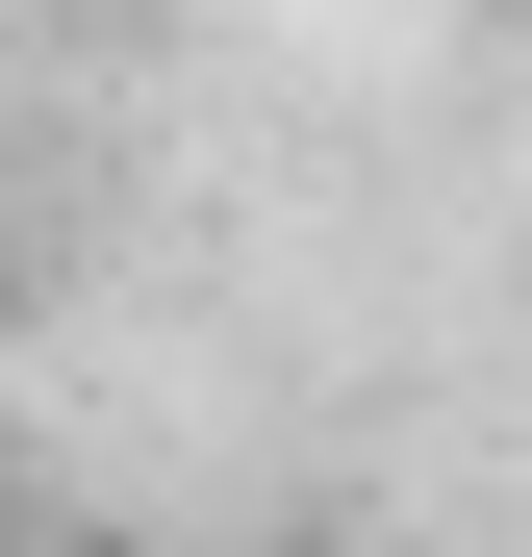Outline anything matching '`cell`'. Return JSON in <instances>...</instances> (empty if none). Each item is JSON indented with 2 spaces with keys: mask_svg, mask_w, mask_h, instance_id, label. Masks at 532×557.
Instances as JSON below:
<instances>
[{
  "mask_svg": "<svg viewBox=\"0 0 532 557\" xmlns=\"http://www.w3.org/2000/svg\"><path fill=\"white\" fill-rule=\"evenodd\" d=\"M26 557H152V532H26Z\"/></svg>",
  "mask_w": 532,
  "mask_h": 557,
  "instance_id": "obj_1",
  "label": "cell"
},
{
  "mask_svg": "<svg viewBox=\"0 0 532 557\" xmlns=\"http://www.w3.org/2000/svg\"><path fill=\"white\" fill-rule=\"evenodd\" d=\"M0 557H26V507H0Z\"/></svg>",
  "mask_w": 532,
  "mask_h": 557,
  "instance_id": "obj_2",
  "label": "cell"
}]
</instances>
